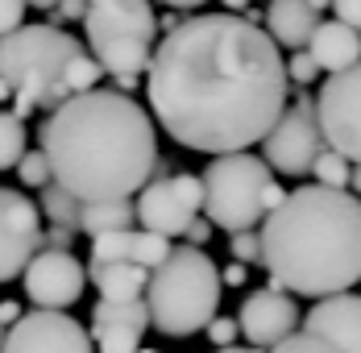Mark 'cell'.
I'll list each match as a JSON object with an SVG mask.
<instances>
[{
    "label": "cell",
    "mask_w": 361,
    "mask_h": 353,
    "mask_svg": "<svg viewBox=\"0 0 361 353\" xmlns=\"http://www.w3.org/2000/svg\"><path fill=\"white\" fill-rule=\"evenodd\" d=\"M25 8H30L25 0H0V34L25 25Z\"/></svg>",
    "instance_id": "obj_30"
},
{
    "label": "cell",
    "mask_w": 361,
    "mask_h": 353,
    "mask_svg": "<svg viewBox=\"0 0 361 353\" xmlns=\"http://www.w3.org/2000/svg\"><path fill=\"white\" fill-rule=\"evenodd\" d=\"M37 208H42V216L50 220V225H79V212H83V200H75L71 191L63 187V183H46L42 187V200H37Z\"/></svg>",
    "instance_id": "obj_22"
},
{
    "label": "cell",
    "mask_w": 361,
    "mask_h": 353,
    "mask_svg": "<svg viewBox=\"0 0 361 353\" xmlns=\"http://www.w3.org/2000/svg\"><path fill=\"white\" fill-rule=\"evenodd\" d=\"M208 341H212V349H224V345H237V337H241V328H237V316H212L208 320Z\"/></svg>",
    "instance_id": "obj_28"
},
{
    "label": "cell",
    "mask_w": 361,
    "mask_h": 353,
    "mask_svg": "<svg viewBox=\"0 0 361 353\" xmlns=\"http://www.w3.org/2000/svg\"><path fill=\"white\" fill-rule=\"evenodd\" d=\"M83 37L100 71L116 79L121 92H133L158 46L154 4L149 0H87Z\"/></svg>",
    "instance_id": "obj_6"
},
{
    "label": "cell",
    "mask_w": 361,
    "mask_h": 353,
    "mask_svg": "<svg viewBox=\"0 0 361 353\" xmlns=\"http://www.w3.org/2000/svg\"><path fill=\"white\" fill-rule=\"evenodd\" d=\"M145 328H149L145 299H100L87 333L96 353H137Z\"/></svg>",
    "instance_id": "obj_15"
},
{
    "label": "cell",
    "mask_w": 361,
    "mask_h": 353,
    "mask_svg": "<svg viewBox=\"0 0 361 353\" xmlns=\"http://www.w3.org/2000/svg\"><path fill=\"white\" fill-rule=\"evenodd\" d=\"M303 328L341 345L345 353H361V295L336 291V295L316 299L303 316Z\"/></svg>",
    "instance_id": "obj_16"
},
{
    "label": "cell",
    "mask_w": 361,
    "mask_h": 353,
    "mask_svg": "<svg viewBox=\"0 0 361 353\" xmlns=\"http://www.w3.org/2000/svg\"><path fill=\"white\" fill-rule=\"evenodd\" d=\"M307 54L316 59L320 71H345L361 59V34L349 21H341V17L320 21L312 30V37H307Z\"/></svg>",
    "instance_id": "obj_18"
},
{
    "label": "cell",
    "mask_w": 361,
    "mask_h": 353,
    "mask_svg": "<svg viewBox=\"0 0 361 353\" xmlns=\"http://www.w3.org/2000/svg\"><path fill=\"white\" fill-rule=\"evenodd\" d=\"M349 191L361 196V162H353V179H349Z\"/></svg>",
    "instance_id": "obj_39"
},
{
    "label": "cell",
    "mask_w": 361,
    "mask_h": 353,
    "mask_svg": "<svg viewBox=\"0 0 361 353\" xmlns=\"http://www.w3.org/2000/svg\"><path fill=\"white\" fill-rule=\"evenodd\" d=\"M0 353H96V345H92V333L75 316L59 308H34L4 328Z\"/></svg>",
    "instance_id": "obj_11"
},
{
    "label": "cell",
    "mask_w": 361,
    "mask_h": 353,
    "mask_svg": "<svg viewBox=\"0 0 361 353\" xmlns=\"http://www.w3.org/2000/svg\"><path fill=\"white\" fill-rule=\"evenodd\" d=\"M100 75L104 71L92 50L59 21L17 25L0 34V79L17 100H30L34 108H59L75 92L96 88Z\"/></svg>",
    "instance_id": "obj_4"
},
{
    "label": "cell",
    "mask_w": 361,
    "mask_h": 353,
    "mask_svg": "<svg viewBox=\"0 0 361 353\" xmlns=\"http://www.w3.org/2000/svg\"><path fill=\"white\" fill-rule=\"evenodd\" d=\"M17 316H21V308H17V299H0V324L8 328V324H13Z\"/></svg>",
    "instance_id": "obj_36"
},
{
    "label": "cell",
    "mask_w": 361,
    "mask_h": 353,
    "mask_svg": "<svg viewBox=\"0 0 361 353\" xmlns=\"http://www.w3.org/2000/svg\"><path fill=\"white\" fill-rule=\"evenodd\" d=\"M220 282H224V287H245V282H250V262H237V258H233L228 266H220Z\"/></svg>",
    "instance_id": "obj_33"
},
{
    "label": "cell",
    "mask_w": 361,
    "mask_h": 353,
    "mask_svg": "<svg viewBox=\"0 0 361 353\" xmlns=\"http://www.w3.org/2000/svg\"><path fill=\"white\" fill-rule=\"evenodd\" d=\"M17 179H21L25 187H46V183L54 179V171H50V158H46V150H42V145L21 154V162H17Z\"/></svg>",
    "instance_id": "obj_25"
},
{
    "label": "cell",
    "mask_w": 361,
    "mask_h": 353,
    "mask_svg": "<svg viewBox=\"0 0 361 353\" xmlns=\"http://www.w3.org/2000/svg\"><path fill=\"white\" fill-rule=\"evenodd\" d=\"M212 229H216V225H212L208 216H195V220L187 225V233H183V237H187L191 246H208V241H212Z\"/></svg>",
    "instance_id": "obj_32"
},
{
    "label": "cell",
    "mask_w": 361,
    "mask_h": 353,
    "mask_svg": "<svg viewBox=\"0 0 361 353\" xmlns=\"http://www.w3.org/2000/svg\"><path fill=\"white\" fill-rule=\"evenodd\" d=\"M54 13H59V21H83L87 0H59V4H54Z\"/></svg>",
    "instance_id": "obj_35"
},
{
    "label": "cell",
    "mask_w": 361,
    "mask_h": 353,
    "mask_svg": "<svg viewBox=\"0 0 361 353\" xmlns=\"http://www.w3.org/2000/svg\"><path fill=\"white\" fill-rule=\"evenodd\" d=\"M25 154V121L8 108H0V171H13Z\"/></svg>",
    "instance_id": "obj_23"
},
{
    "label": "cell",
    "mask_w": 361,
    "mask_h": 353,
    "mask_svg": "<svg viewBox=\"0 0 361 353\" xmlns=\"http://www.w3.org/2000/svg\"><path fill=\"white\" fill-rule=\"evenodd\" d=\"M328 141L320 133V116H316V100L299 96L290 108H283V116L270 125V133L262 138V158L270 162V171L283 179L312 175L316 154Z\"/></svg>",
    "instance_id": "obj_8"
},
{
    "label": "cell",
    "mask_w": 361,
    "mask_h": 353,
    "mask_svg": "<svg viewBox=\"0 0 361 353\" xmlns=\"http://www.w3.org/2000/svg\"><path fill=\"white\" fill-rule=\"evenodd\" d=\"M316 75H320V67H316V59L307 54V46H303V50H290V63H287L290 83H316Z\"/></svg>",
    "instance_id": "obj_29"
},
{
    "label": "cell",
    "mask_w": 361,
    "mask_h": 353,
    "mask_svg": "<svg viewBox=\"0 0 361 353\" xmlns=\"http://www.w3.org/2000/svg\"><path fill=\"white\" fill-rule=\"evenodd\" d=\"M133 225H137V208L129 200H96V204H83L75 229L87 237H100V233H121Z\"/></svg>",
    "instance_id": "obj_21"
},
{
    "label": "cell",
    "mask_w": 361,
    "mask_h": 353,
    "mask_svg": "<svg viewBox=\"0 0 361 353\" xmlns=\"http://www.w3.org/2000/svg\"><path fill=\"white\" fill-rule=\"evenodd\" d=\"M220 266L204 253L200 246L171 249L145 282V312H149V328L171 337V341H187L195 333L208 328V320L220 308Z\"/></svg>",
    "instance_id": "obj_5"
},
{
    "label": "cell",
    "mask_w": 361,
    "mask_h": 353,
    "mask_svg": "<svg viewBox=\"0 0 361 353\" xmlns=\"http://www.w3.org/2000/svg\"><path fill=\"white\" fill-rule=\"evenodd\" d=\"M42 249V208L17 187H0V282H13Z\"/></svg>",
    "instance_id": "obj_12"
},
{
    "label": "cell",
    "mask_w": 361,
    "mask_h": 353,
    "mask_svg": "<svg viewBox=\"0 0 361 353\" xmlns=\"http://www.w3.org/2000/svg\"><path fill=\"white\" fill-rule=\"evenodd\" d=\"M0 349H4V324H0Z\"/></svg>",
    "instance_id": "obj_42"
},
{
    "label": "cell",
    "mask_w": 361,
    "mask_h": 353,
    "mask_svg": "<svg viewBox=\"0 0 361 353\" xmlns=\"http://www.w3.org/2000/svg\"><path fill=\"white\" fill-rule=\"evenodd\" d=\"M137 353H158V349H137Z\"/></svg>",
    "instance_id": "obj_43"
},
{
    "label": "cell",
    "mask_w": 361,
    "mask_h": 353,
    "mask_svg": "<svg viewBox=\"0 0 361 353\" xmlns=\"http://www.w3.org/2000/svg\"><path fill=\"white\" fill-rule=\"evenodd\" d=\"M316 116L328 145L349 162H361V59L345 71H328L316 96Z\"/></svg>",
    "instance_id": "obj_10"
},
{
    "label": "cell",
    "mask_w": 361,
    "mask_h": 353,
    "mask_svg": "<svg viewBox=\"0 0 361 353\" xmlns=\"http://www.w3.org/2000/svg\"><path fill=\"white\" fill-rule=\"evenodd\" d=\"M316 25H320V8L312 0H270L266 4V34L283 50H303Z\"/></svg>",
    "instance_id": "obj_19"
},
{
    "label": "cell",
    "mask_w": 361,
    "mask_h": 353,
    "mask_svg": "<svg viewBox=\"0 0 361 353\" xmlns=\"http://www.w3.org/2000/svg\"><path fill=\"white\" fill-rule=\"evenodd\" d=\"M25 4H30V8H54L59 0H25Z\"/></svg>",
    "instance_id": "obj_41"
},
{
    "label": "cell",
    "mask_w": 361,
    "mask_h": 353,
    "mask_svg": "<svg viewBox=\"0 0 361 353\" xmlns=\"http://www.w3.org/2000/svg\"><path fill=\"white\" fill-rule=\"evenodd\" d=\"M21 282H25V295H30L34 308H59V312H67L75 299L83 295V287H87V266L75 258L71 249L42 246L30 258V266L21 270Z\"/></svg>",
    "instance_id": "obj_13"
},
{
    "label": "cell",
    "mask_w": 361,
    "mask_h": 353,
    "mask_svg": "<svg viewBox=\"0 0 361 353\" xmlns=\"http://www.w3.org/2000/svg\"><path fill=\"white\" fill-rule=\"evenodd\" d=\"M87 282L100 291V299H142L149 270L137 262H121V258H87Z\"/></svg>",
    "instance_id": "obj_20"
},
{
    "label": "cell",
    "mask_w": 361,
    "mask_h": 353,
    "mask_svg": "<svg viewBox=\"0 0 361 353\" xmlns=\"http://www.w3.org/2000/svg\"><path fill=\"white\" fill-rule=\"evenodd\" d=\"M137 225L162 237H183L187 225L204 212V179L183 175V171H162L145 183L133 200Z\"/></svg>",
    "instance_id": "obj_9"
},
{
    "label": "cell",
    "mask_w": 361,
    "mask_h": 353,
    "mask_svg": "<svg viewBox=\"0 0 361 353\" xmlns=\"http://www.w3.org/2000/svg\"><path fill=\"white\" fill-rule=\"evenodd\" d=\"M283 46L237 13L187 17L158 37L145 67L149 116L195 154L250 150L287 108Z\"/></svg>",
    "instance_id": "obj_1"
},
{
    "label": "cell",
    "mask_w": 361,
    "mask_h": 353,
    "mask_svg": "<svg viewBox=\"0 0 361 353\" xmlns=\"http://www.w3.org/2000/svg\"><path fill=\"white\" fill-rule=\"evenodd\" d=\"M262 266L270 287L303 299L353 291L361 282V196L324 183L287 191L262 220Z\"/></svg>",
    "instance_id": "obj_3"
},
{
    "label": "cell",
    "mask_w": 361,
    "mask_h": 353,
    "mask_svg": "<svg viewBox=\"0 0 361 353\" xmlns=\"http://www.w3.org/2000/svg\"><path fill=\"white\" fill-rule=\"evenodd\" d=\"M266 353H345L341 345H332V341H324V337H316V333H290V337H283L279 345H270Z\"/></svg>",
    "instance_id": "obj_26"
},
{
    "label": "cell",
    "mask_w": 361,
    "mask_h": 353,
    "mask_svg": "<svg viewBox=\"0 0 361 353\" xmlns=\"http://www.w3.org/2000/svg\"><path fill=\"white\" fill-rule=\"evenodd\" d=\"M37 138L54 183L83 204L137 196L158 167L154 116L121 88L75 92L71 100L50 108Z\"/></svg>",
    "instance_id": "obj_2"
},
{
    "label": "cell",
    "mask_w": 361,
    "mask_h": 353,
    "mask_svg": "<svg viewBox=\"0 0 361 353\" xmlns=\"http://www.w3.org/2000/svg\"><path fill=\"white\" fill-rule=\"evenodd\" d=\"M299 320L303 316H299L290 291H283V287H257L237 308V328H241V337L250 341L253 349L279 345L283 337H290L299 328Z\"/></svg>",
    "instance_id": "obj_14"
},
{
    "label": "cell",
    "mask_w": 361,
    "mask_h": 353,
    "mask_svg": "<svg viewBox=\"0 0 361 353\" xmlns=\"http://www.w3.org/2000/svg\"><path fill=\"white\" fill-rule=\"evenodd\" d=\"M220 4H224V8H228V13H237V8H245V4H250V0H220Z\"/></svg>",
    "instance_id": "obj_40"
},
{
    "label": "cell",
    "mask_w": 361,
    "mask_h": 353,
    "mask_svg": "<svg viewBox=\"0 0 361 353\" xmlns=\"http://www.w3.org/2000/svg\"><path fill=\"white\" fill-rule=\"evenodd\" d=\"M42 246H50V249H71V246H75V229H71V225H50V233H42Z\"/></svg>",
    "instance_id": "obj_31"
},
{
    "label": "cell",
    "mask_w": 361,
    "mask_h": 353,
    "mask_svg": "<svg viewBox=\"0 0 361 353\" xmlns=\"http://www.w3.org/2000/svg\"><path fill=\"white\" fill-rule=\"evenodd\" d=\"M228 249H233V258L237 262H262V233H253V229H237L233 237H228Z\"/></svg>",
    "instance_id": "obj_27"
},
{
    "label": "cell",
    "mask_w": 361,
    "mask_h": 353,
    "mask_svg": "<svg viewBox=\"0 0 361 353\" xmlns=\"http://www.w3.org/2000/svg\"><path fill=\"white\" fill-rule=\"evenodd\" d=\"M204 216L216 229H253L257 220H266L270 212V183L274 171L266 158H257L250 150H233V154H212V162L204 167Z\"/></svg>",
    "instance_id": "obj_7"
},
{
    "label": "cell",
    "mask_w": 361,
    "mask_h": 353,
    "mask_svg": "<svg viewBox=\"0 0 361 353\" xmlns=\"http://www.w3.org/2000/svg\"><path fill=\"white\" fill-rule=\"evenodd\" d=\"M312 175H316V183H324V187H341V191H349L353 162H349L345 154H336L332 145H324V150L316 154V162H312Z\"/></svg>",
    "instance_id": "obj_24"
},
{
    "label": "cell",
    "mask_w": 361,
    "mask_h": 353,
    "mask_svg": "<svg viewBox=\"0 0 361 353\" xmlns=\"http://www.w3.org/2000/svg\"><path fill=\"white\" fill-rule=\"evenodd\" d=\"M212 353H266V349H253V345H224V349H212Z\"/></svg>",
    "instance_id": "obj_38"
},
{
    "label": "cell",
    "mask_w": 361,
    "mask_h": 353,
    "mask_svg": "<svg viewBox=\"0 0 361 353\" xmlns=\"http://www.w3.org/2000/svg\"><path fill=\"white\" fill-rule=\"evenodd\" d=\"M162 4H171L175 13H191V8H200V4H208V0H162Z\"/></svg>",
    "instance_id": "obj_37"
},
{
    "label": "cell",
    "mask_w": 361,
    "mask_h": 353,
    "mask_svg": "<svg viewBox=\"0 0 361 353\" xmlns=\"http://www.w3.org/2000/svg\"><path fill=\"white\" fill-rule=\"evenodd\" d=\"M328 8H332L341 21H349V25H353V30L361 34V0H332Z\"/></svg>",
    "instance_id": "obj_34"
},
{
    "label": "cell",
    "mask_w": 361,
    "mask_h": 353,
    "mask_svg": "<svg viewBox=\"0 0 361 353\" xmlns=\"http://www.w3.org/2000/svg\"><path fill=\"white\" fill-rule=\"evenodd\" d=\"M171 249H175L171 237H162V233H149V229H121V233H100V237H92V253H87V258H100V262L121 258V262H137L145 270H154Z\"/></svg>",
    "instance_id": "obj_17"
}]
</instances>
